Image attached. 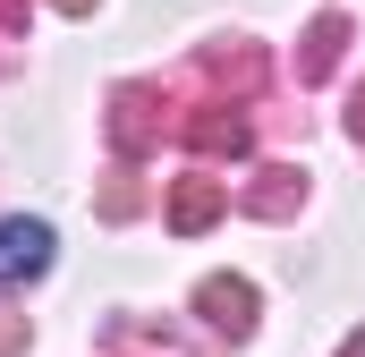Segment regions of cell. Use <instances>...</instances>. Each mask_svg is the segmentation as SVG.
I'll return each mask as SVG.
<instances>
[{
  "instance_id": "obj_2",
  "label": "cell",
  "mask_w": 365,
  "mask_h": 357,
  "mask_svg": "<svg viewBox=\"0 0 365 357\" xmlns=\"http://www.w3.org/2000/svg\"><path fill=\"white\" fill-rule=\"evenodd\" d=\"M187 145H195V154H247V119H238V102H204V111L187 119Z\"/></svg>"
},
{
  "instance_id": "obj_3",
  "label": "cell",
  "mask_w": 365,
  "mask_h": 357,
  "mask_svg": "<svg viewBox=\"0 0 365 357\" xmlns=\"http://www.w3.org/2000/svg\"><path fill=\"white\" fill-rule=\"evenodd\" d=\"M195 306H204V315H212L230 341L255 323V289H247V281H204V289H195Z\"/></svg>"
},
{
  "instance_id": "obj_7",
  "label": "cell",
  "mask_w": 365,
  "mask_h": 357,
  "mask_svg": "<svg viewBox=\"0 0 365 357\" xmlns=\"http://www.w3.org/2000/svg\"><path fill=\"white\" fill-rule=\"evenodd\" d=\"M349 128H357V145H365V94H357V111H349Z\"/></svg>"
},
{
  "instance_id": "obj_1",
  "label": "cell",
  "mask_w": 365,
  "mask_h": 357,
  "mask_svg": "<svg viewBox=\"0 0 365 357\" xmlns=\"http://www.w3.org/2000/svg\"><path fill=\"white\" fill-rule=\"evenodd\" d=\"M51 264V221H0V281H34Z\"/></svg>"
},
{
  "instance_id": "obj_8",
  "label": "cell",
  "mask_w": 365,
  "mask_h": 357,
  "mask_svg": "<svg viewBox=\"0 0 365 357\" xmlns=\"http://www.w3.org/2000/svg\"><path fill=\"white\" fill-rule=\"evenodd\" d=\"M60 9H93V0H60Z\"/></svg>"
},
{
  "instance_id": "obj_5",
  "label": "cell",
  "mask_w": 365,
  "mask_h": 357,
  "mask_svg": "<svg viewBox=\"0 0 365 357\" xmlns=\"http://www.w3.org/2000/svg\"><path fill=\"white\" fill-rule=\"evenodd\" d=\"M340 43H349V26H340V17H323V26L306 34V60H297V77H323V69L340 60Z\"/></svg>"
},
{
  "instance_id": "obj_4",
  "label": "cell",
  "mask_w": 365,
  "mask_h": 357,
  "mask_svg": "<svg viewBox=\"0 0 365 357\" xmlns=\"http://www.w3.org/2000/svg\"><path fill=\"white\" fill-rule=\"evenodd\" d=\"M221 196H230L221 178H179V187H170V230H204V221L221 213Z\"/></svg>"
},
{
  "instance_id": "obj_6",
  "label": "cell",
  "mask_w": 365,
  "mask_h": 357,
  "mask_svg": "<svg viewBox=\"0 0 365 357\" xmlns=\"http://www.w3.org/2000/svg\"><path fill=\"white\" fill-rule=\"evenodd\" d=\"M26 9H34V0H0V26H26Z\"/></svg>"
}]
</instances>
